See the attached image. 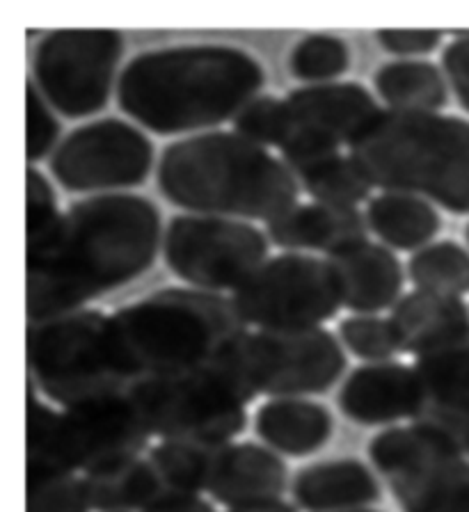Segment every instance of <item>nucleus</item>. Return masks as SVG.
I'll use <instances>...</instances> for the list:
<instances>
[{
  "mask_svg": "<svg viewBox=\"0 0 469 512\" xmlns=\"http://www.w3.org/2000/svg\"><path fill=\"white\" fill-rule=\"evenodd\" d=\"M339 407L360 426H392L410 419L412 366L392 359L355 368L341 387Z\"/></svg>",
  "mask_w": 469,
  "mask_h": 512,
  "instance_id": "obj_21",
  "label": "nucleus"
},
{
  "mask_svg": "<svg viewBox=\"0 0 469 512\" xmlns=\"http://www.w3.org/2000/svg\"><path fill=\"white\" fill-rule=\"evenodd\" d=\"M371 188L469 215V122L442 112L380 108L351 144Z\"/></svg>",
  "mask_w": 469,
  "mask_h": 512,
  "instance_id": "obj_5",
  "label": "nucleus"
},
{
  "mask_svg": "<svg viewBox=\"0 0 469 512\" xmlns=\"http://www.w3.org/2000/svg\"><path fill=\"white\" fill-rule=\"evenodd\" d=\"M232 302L248 327L266 332L316 330L341 307L330 263L293 252L268 259L236 288Z\"/></svg>",
  "mask_w": 469,
  "mask_h": 512,
  "instance_id": "obj_10",
  "label": "nucleus"
},
{
  "mask_svg": "<svg viewBox=\"0 0 469 512\" xmlns=\"http://www.w3.org/2000/svg\"><path fill=\"white\" fill-rule=\"evenodd\" d=\"M248 332L232 298L168 288L108 316L106 346L117 371L135 384L216 362Z\"/></svg>",
  "mask_w": 469,
  "mask_h": 512,
  "instance_id": "obj_3",
  "label": "nucleus"
},
{
  "mask_svg": "<svg viewBox=\"0 0 469 512\" xmlns=\"http://www.w3.org/2000/svg\"><path fill=\"white\" fill-rule=\"evenodd\" d=\"M378 42L385 51L410 58V55H426L435 51L442 42L440 30H380Z\"/></svg>",
  "mask_w": 469,
  "mask_h": 512,
  "instance_id": "obj_37",
  "label": "nucleus"
},
{
  "mask_svg": "<svg viewBox=\"0 0 469 512\" xmlns=\"http://www.w3.org/2000/svg\"><path fill=\"white\" fill-rule=\"evenodd\" d=\"M376 90L389 110L440 112L447 106V80L426 60L387 62L376 74Z\"/></svg>",
  "mask_w": 469,
  "mask_h": 512,
  "instance_id": "obj_26",
  "label": "nucleus"
},
{
  "mask_svg": "<svg viewBox=\"0 0 469 512\" xmlns=\"http://www.w3.org/2000/svg\"><path fill=\"white\" fill-rule=\"evenodd\" d=\"M158 188L174 206L211 218L270 222L298 204V181L284 160L234 131L172 142Z\"/></svg>",
  "mask_w": 469,
  "mask_h": 512,
  "instance_id": "obj_4",
  "label": "nucleus"
},
{
  "mask_svg": "<svg viewBox=\"0 0 469 512\" xmlns=\"http://www.w3.org/2000/svg\"><path fill=\"white\" fill-rule=\"evenodd\" d=\"M60 135V124L55 119L51 103L42 92L35 90L33 83L26 87V158L28 163H37L49 151L55 149Z\"/></svg>",
  "mask_w": 469,
  "mask_h": 512,
  "instance_id": "obj_35",
  "label": "nucleus"
},
{
  "mask_svg": "<svg viewBox=\"0 0 469 512\" xmlns=\"http://www.w3.org/2000/svg\"><path fill=\"white\" fill-rule=\"evenodd\" d=\"M83 478L69 471H26V512H90Z\"/></svg>",
  "mask_w": 469,
  "mask_h": 512,
  "instance_id": "obj_31",
  "label": "nucleus"
},
{
  "mask_svg": "<svg viewBox=\"0 0 469 512\" xmlns=\"http://www.w3.org/2000/svg\"><path fill=\"white\" fill-rule=\"evenodd\" d=\"M142 512H216L202 496H161Z\"/></svg>",
  "mask_w": 469,
  "mask_h": 512,
  "instance_id": "obj_38",
  "label": "nucleus"
},
{
  "mask_svg": "<svg viewBox=\"0 0 469 512\" xmlns=\"http://www.w3.org/2000/svg\"><path fill=\"white\" fill-rule=\"evenodd\" d=\"M298 186L314 202L330 206L357 208L371 195V183L362 174L351 154H332L319 160H309L305 165L293 167Z\"/></svg>",
  "mask_w": 469,
  "mask_h": 512,
  "instance_id": "obj_27",
  "label": "nucleus"
},
{
  "mask_svg": "<svg viewBox=\"0 0 469 512\" xmlns=\"http://www.w3.org/2000/svg\"><path fill=\"white\" fill-rule=\"evenodd\" d=\"M412 426L469 451V334L412 364Z\"/></svg>",
  "mask_w": 469,
  "mask_h": 512,
  "instance_id": "obj_16",
  "label": "nucleus"
},
{
  "mask_svg": "<svg viewBox=\"0 0 469 512\" xmlns=\"http://www.w3.org/2000/svg\"><path fill=\"white\" fill-rule=\"evenodd\" d=\"M325 261L335 275L341 307L355 316H376L401 300L403 266L389 247L364 240Z\"/></svg>",
  "mask_w": 469,
  "mask_h": 512,
  "instance_id": "obj_18",
  "label": "nucleus"
},
{
  "mask_svg": "<svg viewBox=\"0 0 469 512\" xmlns=\"http://www.w3.org/2000/svg\"><path fill=\"white\" fill-rule=\"evenodd\" d=\"M353 512H376V510H353Z\"/></svg>",
  "mask_w": 469,
  "mask_h": 512,
  "instance_id": "obj_41",
  "label": "nucleus"
},
{
  "mask_svg": "<svg viewBox=\"0 0 469 512\" xmlns=\"http://www.w3.org/2000/svg\"><path fill=\"white\" fill-rule=\"evenodd\" d=\"M387 320L399 352L415 357L469 334V307L453 295L412 291L394 304Z\"/></svg>",
  "mask_w": 469,
  "mask_h": 512,
  "instance_id": "obj_20",
  "label": "nucleus"
},
{
  "mask_svg": "<svg viewBox=\"0 0 469 512\" xmlns=\"http://www.w3.org/2000/svg\"><path fill=\"white\" fill-rule=\"evenodd\" d=\"M227 512H298V508L293 503L286 501H273V503H264V506H252V508H236V510H227Z\"/></svg>",
  "mask_w": 469,
  "mask_h": 512,
  "instance_id": "obj_39",
  "label": "nucleus"
},
{
  "mask_svg": "<svg viewBox=\"0 0 469 512\" xmlns=\"http://www.w3.org/2000/svg\"><path fill=\"white\" fill-rule=\"evenodd\" d=\"M168 268L197 291H236L268 261V238L250 222L179 215L163 236Z\"/></svg>",
  "mask_w": 469,
  "mask_h": 512,
  "instance_id": "obj_12",
  "label": "nucleus"
},
{
  "mask_svg": "<svg viewBox=\"0 0 469 512\" xmlns=\"http://www.w3.org/2000/svg\"><path fill=\"white\" fill-rule=\"evenodd\" d=\"M129 394L151 437L195 446L232 442L248 426V405L257 398L229 352L195 371L135 382Z\"/></svg>",
  "mask_w": 469,
  "mask_h": 512,
  "instance_id": "obj_7",
  "label": "nucleus"
},
{
  "mask_svg": "<svg viewBox=\"0 0 469 512\" xmlns=\"http://www.w3.org/2000/svg\"><path fill=\"white\" fill-rule=\"evenodd\" d=\"M465 238H467V243H469V224H467V229H465Z\"/></svg>",
  "mask_w": 469,
  "mask_h": 512,
  "instance_id": "obj_40",
  "label": "nucleus"
},
{
  "mask_svg": "<svg viewBox=\"0 0 469 512\" xmlns=\"http://www.w3.org/2000/svg\"><path fill=\"white\" fill-rule=\"evenodd\" d=\"M161 247V213L145 197L97 195L74 204L53 234L26 252L28 323L81 311L133 282Z\"/></svg>",
  "mask_w": 469,
  "mask_h": 512,
  "instance_id": "obj_1",
  "label": "nucleus"
},
{
  "mask_svg": "<svg viewBox=\"0 0 469 512\" xmlns=\"http://www.w3.org/2000/svg\"><path fill=\"white\" fill-rule=\"evenodd\" d=\"M216 448L181 442H161L151 448L147 460L156 474L161 496H202L209 483L211 458Z\"/></svg>",
  "mask_w": 469,
  "mask_h": 512,
  "instance_id": "obj_28",
  "label": "nucleus"
},
{
  "mask_svg": "<svg viewBox=\"0 0 469 512\" xmlns=\"http://www.w3.org/2000/svg\"><path fill=\"white\" fill-rule=\"evenodd\" d=\"M26 186V252H30L53 234L62 213L58 211L51 183L44 179L42 172L30 167L26 174Z\"/></svg>",
  "mask_w": 469,
  "mask_h": 512,
  "instance_id": "obj_33",
  "label": "nucleus"
},
{
  "mask_svg": "<svg viewBox=\"0 0 469 512\" xmlns=\"http://www.w3.org/2000/svg\"><path fill=\"white\" fill-rule=\"evenodd\" d=\"M339 336L344 346L362 362H392V357L399 355V346H396L392 325L387 318L351 316L341 320Z\"/></svg>",
  "mask_w": 469,
  "mask_h": 512,
  "instance_id": "obj_32",
  "label": "nucleus"
},
{
  "mask_svg": "<svg viewBox=\"0 0 469 512\" xmlns=\"http://www.w3.org/2000/svg\"><path fill=\"white\" fill-rule=\"evenodd\" d=\"M369 460L401 512H469V458L417 426L378 432Z\"/></svg>",
  "mask_w": 469,
  "mask_h": 512,
  "instance_id": "obj_9",
  "label": "nucleus"
},
{
  "mask_svg": "<svg viewBox=\"0 0 469 512\" xmlns=\"http://www.w3.org/2000/svg\"><path fill=\"white\" fill-rule=\"evenodd\" d=\"M129 391L55 412L37 400L30 387L26 405V471L90 474L140 458L151 432Z\"/></svg>",
  "mask_w": 469,
  "mask_h": 512,
  "instance_id": "obj_6",
  "label": "nucleus"
},
{
  "mask_svg": "<svg viewBox=\"0 0 469 512\" xmlns=\"http://www.w3.org/2000/svg\"><path fill=\"white\" fill-rule=\"evenodd\" d=\"M380 112L367 87L360 83H325L293 90L282 99V140L277 144L284 165H305L357 140Z\"/></svg>",
  "mask_w": 469,
  "mask_h": 512,
  "instance_id": "obj_14",
  "label": "nucleus"
},
{
  "mask_svg": "<svg viewBox=\"0 0 469 512\" xmlns=\"http://www.w3.org/2000/svg\"><path fill=\"white\" fill-rule=\"evenodd\" d=\"M254 396L302 398L325 394L346 371L339 341L323 327L298 332H248L229 350Z\"/></svg>",
  "mask_w": 469,
  "mask_h": 512,
  "instance_id": "obj_11",
  "label": "nucleus"
},
{
  "mask_svg": "<svg viewBox=\"0 0 469 512\" xmlns=\"http://www.w3.org/2000/svg\"><path fill=\"white\" fill-rule=\"evenodd\" d=\"M442 69L460 106L469 112V32H458L456 39L444 48Z\"/></svg>",
  "mask_w": 469,
  "mask_h": 512,
  "instance_id": "obj_36",
  "label": "nucleus"
},
{
  "mask_svg": "<svg viewBox=\"0 0 469 512\" xmlns=\"http://www.w3.org/2000/svg\"><path fill=\"white\" fill-rule=\"evenodd\" d=\"M106 325L108 316L94 309L28 323L30 382L62 410L87 400L126 394L133 387L110 357Z\"/></svg>",
  "mask_w": 469,
  "mask_h": 512,
  "instance_id": "obj_8",
  "label": "nucleus"
},
{
  "mask_svg": "<svg viewBox=\"0 0 469 512\" xmlns=\"http://www.w3.org/2000/svg\"><path fill=\"white\" fill-rule=\"evenodd\" d=\"M154 147L147 135L122 119L76 128L55 149L51 172L71 192L135 188L149 176Z\"/></svg>",
  "mask_w": 469,
  "mask_h": 512,
  "instance_id": "obj_15",
  "label": "nucleus"
},
{
  "mask_svg": "<svg viewBox=\"0 0 469 512\" xmlns=\"http://www.w3.org/2000/svg\"><path fill=\"white\" fill-rule=\"evenodd\" d=\"M291 494L305 512H353L378 503L380 485L360 460H328L300 469L291 480Z\"/></svg>",
  "mask_w": 469,
  "mask_h": 512,
  "instance_id": "obj_22",
  "label": "nucleus"
},
{
  "mask_svg": "<svg viewBox=\"0 0 469 512\" xmlns=\"http://www.w3.org/2000/svg\"><path fill=\"white\" fill-rule=\"evenodd\" d=\"M264 87V69L234 46L156 48L126 64L119 108L156 135H200L236 119Z\"/></svg>",
  "mask_w": 469,
  "mask_h": 512,
  "instance_id": "obj_2",
  "label": "nucleus"
},
{
  "mask_svg": "<svg viewBox=\"0 0 469 512\" xmlns=\"http://www.w3.org/2000/svg\"><path fill=\"white\" fill-rule=\"evenodd\" d=\"M408 272L417 291L453 298L469 293V252L453 240H440L412 254Z\"/></svg>",
  "mask_w": 469,
  "mask_h": 512,
  "instance_id": "obj_29",
  "label": "nucleus"
},
{
  "mask_svg": "<svg viewBox=\"0 0 469 512\" xmlns=\"http://www.w3.org/2000/svg\"><path fill=\"white\" fill-rule=\"evenodd\" d=\"M83 485L94 512H142L161 496V487L147 458L90 471L83 476Z\"/></svg>",
  "mask_w": 469,
  "mask_h": 512,
  "instance_id": "obj_25",
  "label": "nucleus"
},
{
  "mask_svg": "<svg viewBox=\"0 0 469 512\" xmlns=\"http://www.w3.org/2000/svg\"><path fill=\"white\" fill-rule=\"evenodd\" d=\"M268 240L280 250L337 254L369 240L367 215L357 208L330 204H296L266 222Z\"/></svg>",
  "mask_w": 469,
  "mask_h": 512,
  "instance_id": "obj_19",
  "label": "nucleus"
},
{
  "mask_svg": "<svg viewBox=\"0 0 469 512\" xmlns=\"http://www.w3.org/2000/svg\"><path fill=\"white\" fill-rule=\"evenodd\" d=\"M289 487V469L275 451L241 442L222 444L213 451L206 492L229 510L280 501Z\"/></svg>",
  "mask_w": 469,
  "mask_h": 512,
  "instance_id": "obj_17",
  "label": "nucleus"
},
{
  "mask_svg": "<svg viewBox=\"0 0 469 512\" xmlns=\"http://www.w3.org/2000/svg\"><path fill=\"white\" fill-rule=\"evenodd\" d=\"M351 67V48L335 35H309L291 51V76L307 83L325 85Z\"/></svg>",
  "mask_w": 469,
  "mask_h": 512,
  "instance_id": "obj_30",
  "label": "nucleus"
},
{
  "mask_svg": "<svg viewBox=\"0 0 469 512\" xmlns=\"http://www.w3.org/2000/svg\"><path fill=\"white\" fill-rule=\"evenodd\" d=\"M332 414L325 405L305 398H273L254 416V430L270 451L307 458L330 442Z\"/></svg>",
  "mask_w": 469,
  "mask_h": 512,
  "instance_id": "obj_23",
  "label": "nucleus"
},
{
  "mask_svg": "<svg viewBox=\"0 0 469 512\" xmlns=\"http://www.w3.org/2000/svg\"><path fill=\"white\" fill-rule=\"evenodd\" d=\"M369 229L392 250H424L440 234L442 220L435 206L415 195L383 192L367 206Z\"/></svg>",
  "mask_w": 469,
  "mask_h": 512,
  "instance_id": "obj_24",
  "label": "nucleus"
},
{
  "mask_svg": "<svg viewBox=\"0 0 469 512\" xmlns=\"http://www.w3.org/2000/svg\"><path fill=\"white\" fill-rule=\"evenodd\" d=\"M234 133L259 147H277L282 140V99L259 94L234 119Z\"/></svg>",
  "mask_w": 469,
  "mask_h": 512,
  "instance_id": "obj_34",
  "label": "nucleus"
},
{
  "mask_svg": "<svg viewBox=\"0 0 469 512\" xmlns=\"http://www.w3.org/2000/svg\"><path fill=\"white\" fill-rule=\"evenodd\" d=\"M467 458H469V451H467Z\"/></svg>",
  "mask_w": 469,
  "mask_h": 512,
  "instance_id": "obj_42",
  "label": "nucleus"
},
{
  "mask_svg": "<svg viewBox=\"0 0 469 512\" xmlns=\"http://www.w3.org/2000/svg\"><path fill=\"white\" fill-rule=\"evenodd\" d=\"M124 53L122 32L69 28L49 32L37 46V87L51 108L81 119L106 108L117 64Z\"/></svg>",
  "mask_w": 469,
  "mask_h": 512,
  "instance_id": "obj_13",
  "label": "nucleus"
}]
</instances>
